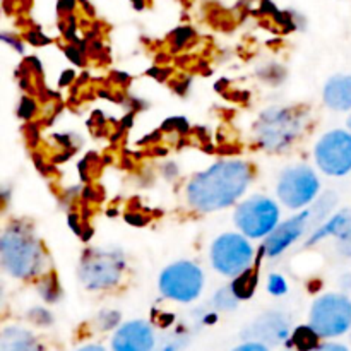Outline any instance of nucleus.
Returning a JSON list of instances; mask_svg holds the SVG:
<instances>
[{
    "label": "nucleus",
    "mask_w": 351,
    "mask_h": 351,
    "mask_svg": "<svg viewBox=\"0 0 351 351\" xmlns=\"http://www.w3.org/2000/svg\"><path fill=\"white\" fill-rule=\"evenodd\" d=\"M2 267L14 278L27 280L38 276L43 269V249L33 230L26 225L14 223L3 230L0 239Z\"/></svg>",
    "instance_id": "obj_2"
},
{
    "label": "nucleus",
    "mask_w": 351,
    "mask_h": 351,
    "mask_svg": "<svg viewBox=\"0 0 351 351\" xmlns=\"http://www.w3.org/2000/svg\"><path fill=\"white\" fill-rule=\"evenodd\" d=\"M315 163L329 177H345L351 171V132L336 129L326 132L314 149Z\"/></svg>",
    "instance_id": "obj_10"
},
{
    "label": "nucleus",
    "mask_w": 351,
    "mask_h": 351,
    "mask_svg": "<svg viewBox=\"0 0 351 351\" xmlns=\"http://www.w3.org/2000/svg\"><path fill=\"white\" fill-rule=\"evenodd\" d=\"M0 351H43L34 336L21 328H7L0 339Z\"/></svg>",
    "instance_id": "obj_16"
},
{
    "label": "nucleus",
    "mask_w": 351,
    "mask_h": 351,
    "mask_svg": "<svg viewBox=\"0 0 351 351\" xmlns=\"http://www.w3.org/2000/svg\"><path fill=\"white\" fill-rule=\"evenodd\" d=\"M319 338L321 336L312 326H300L291 336V345L297 346L298 351H314L319 348Z\"/></svg>",
    "instance_id": "obj_19"
},
{
    "label": "nucleus",
    "mask_w": 351,
    "mask_h": 351,
    "mask_svg": "<svg viewBox=\"0 0 351 351\" xmlns=\"http://www.w3.org/2000/svg\"><path fill=\"white\" fill-rule=\"evenodd\" d=\"M338 204V195L335 192H326L322 194V197L315 202L311 208V228L312 232L317 230L322 223H326L329 219V215L332 213V209Z\"/></svg>",
    "instance_id": "obj_17"
},
{
    "label": "nucleus",
    "mask_w": 351,
    "mask_h": 351,
    "mask_svg": "<svg viewBox=\"0 0 351 351\" xmlns=\"http://www.w3.org/2000/svg\"><path fill=\"white\" fill-rule=\"evenodd\" d=\"M99 321H101V328L103 329H112L115 328L117 324H119L120 321V314L119 312H103L101 317H99Z\"/></svg>",
    "instance_id": "obj_23"
},
{
    "label": "nucleus",
    "mask_w": 351,
    "mask_h": 351,
    "mask_svg": "<svg viewBox=\"0 0 351 351\" xmlns=\"http://www.w3.org/2000/svg\"><path fill=\"white\" fill-rule=\"evenodd\" d=\"M40 293L43 295V298L47 302H55L58 300V295H60V290H58L57 280L53 276L45 278L40 283Z\"/></svg>",
    "instance_id": "obj_21"
},
{
    "label": "nucleus",
    "mask_w": 351,
    "mask_h": 351,
    "mask_svg": "<svg viewBox=\"0 0 351 351\" xmlns=\"http://www.w3.org/2000/svg\"><path fill=\"white\" fill-rule=\"evenodd\" d=\"M77 351H105V348H101L99 345H88V346H84V348H81Z\"/></svg>",
    "instance_id": "obj_30"
},
{
    "label": "nucleus",
    "mask_w": 351,
    "mask_h": 351,
    "mask_svg": "<svg viewBox=\"0 0 351 351\" xmlns=\"http://www.w3.org/2000/svg\"><path fill=\"white\" fill-rule=\"evenodd\" d=\"M304 120L300 113L290 108H273L263 112L256 122V139L264 149L280 151L290 149L293 141L300 136Z\"/></svg>",
    "instance_id": "obj_3"
},
{
    "label": "nucleus",
    "mask_w": 351,
    "mask_h": 351,
    "mask_svg": "<svg viewBox=\"0 0 351 351\" xmlns=\"http://www.w3.org/2000/svg\"><path fill=\"white\" fill-rule=\"evenodd\" d=\"M338 252L341 254L343 257H351V235L345 237V239L338 240Z\"/></svg>",
    "instance_id": "obj_25"
},
{
    "label": "nucleus",
    "mask_w": 351,
    "mask_h": 351,
    "mask_svg": "<svg viewBox=\"0 0 351 351\" xmlns=\"http://www.w3.org/2000/svg\"><path fill=\"white\" fill-rule=\"evenodd\" d=\"M252 178L250 167L242 160H223L195 175L187 185V201L201 213L230 208L245 194Z\"/></svg>",
    "instance_id": "obj_1"
},
{
    "label": "nucleus",
    "mask_w": 351,
    "mask_h": 351,
    "mask_svg": "<svg viewBox=\"0 0 351 351\" xmlns=\"http://www.w3.org/2000/svg\"><path fill=\"white\" fill-rule=\"evenodd\" d=\"M33 112H34V103L31 101V99L24 98L23 103H21V108H19L21 117H24V119H29V117L33 115Z\"/></svg>",
    "instance_id": "obj_27"
},
{
    "label": "nucleus",
    "mask_w": 351,
    "mask_h": 351,
    "mask_svg": "<svg viewBox=\"0 0 351 351\" xmlns=\"http://www.w3.org/2000/svg\"><path fill=\"white\" fill-rule=\"evenodd\" d=\"M346 125H348V130L351 132V115L348 117V122H346Z\"/></svg>",
    "instance_id": "obj_31"
},
{
    "label": "nucleus",
    "mask_w": 351,
    "mask_h": 351,
    "mask_svg": "<svg viewBox=\"0 0 351 351\" xmlns=\"http://www.w3.org/2000/svg\"><path fill=\"white\" fill-rule=\"evenodd\" d=\"M311 326L321 338H336L351 328V300L346 295L328 293L314 302Z\"/></svg>",
    "instance_id": "obj_6"
},
{
    "label": "nucleus",
    "mask_w": 351,
    "mask_h": 351,
    "mask_svg": "<svg viewBox=\"0 0 351 351\" xmlns=\"http://www.w3.org/2000/svg\"><path fill=\"white\" fill-rule=\"evenodd\" d=\"M204 273L191 261H178L165 267L160 274V291L177 302H192L201 295Z\"/></svg>",
    "instance_id": "obj_8"
},
{
    "label": "nucleus",
    "mask_w": 351,
    "mask_h": 351,
    "mask_svg": "<svg viewBox=\"0 0 351 351\" xmlns=\"http://www.w3.org/2000/svg\"><path fill=\"white\" fill-rule=\"evenodd\" d=\"M256 287H257V271L250 269V267L247 271H243L242 274H239L232 283V288L233 291H235L239 300H249V298L254 295V291H256Z\"/></svg>",
    "instance_id": "obj_18"
},
{
    "label": "nucleus",
    "mask_w": 351,
    "mask_h": 351,
    "mask_svg": "<svg viewBox=\"0 0 351 351\" xmlns=\"http://www.w3.org/2000/svg\"><path fill=\"white\" fill-rule=\"evenodd\" d=\"M233 219L247 239H266L280 225V208L266 195H252L237 206Z\"/></svg>",
    "instance_id": "obj_5"
},
{
    "label": "nucleus",
    "mask_w": 351,
    "mask_h": 351,
    "mask_svg": "<svg viewBox=\"0 0 351 351\" xmlns=\"http://www.w3.org/2000/svg\"><path fill=\"white\" fill-rule=\"evenodd\" d=\"M29 317L36 324H50L51 322V315L47 311H43V308H34V311H31Z\"/></svg>",
    "instance_id": "obj_24"
},
{
    "label": "nucleus",
    "mask_w": 351,
    "mask_h": 351,
    "mask_svg": "<svg viewBox=\"0 0 351 351\" xmlns=\"http://www.w3.org/2000/svg\"><path fill=\"white\" fill-rule=\"evenodd\" d=\"M249 336L264 345H280L290 336V321L281 312H266L250 326Z\"/></svg>",
    "instance_id": "obj_13"
},
{
    "label": "nucleus",
    "mask_w": 351,
    "mask_h": 351,
    "mask_svg": "<svg viewBox=\"0 0 351 351\" xmlns=\"http://www.w3.org/2000/svg\"><path fill=\"white\" fill-rule=\"evenodd\" d=\"M307 230H311V208L280 223L264 240V252L267 257H278L288 247L293 245Z\"/></svg>",
    "instance_id": "obj_11"
},
{
    "label": "nucleus",
    "mask_w": 351,
    "mask_h": 351,
    "mask_svg": "<svg viewBox=\"0 0 351 351\" xmlns=\"http://www.w3.org/2000/svg\"><path fill=\"white\" fill-rule=\"evenodd\" d=\"M315 351H350V350L346 348V346H343V345H336V343H329V345L319 346V348L315 350Z\"/></svg>",
    "instance_id": "obj_28"
},
{
    "label": "nucleus",
    "mask_w": 351,
    "mask_h": 351,
    "mask_svg": "<svg viewBox=\"0 0 351 351\" xmlns=\"http://www.w3.org/2000/svg\"><path fill=\"white\" fill-rule=\"evenodd\" d=\"M233 351H267V348L264 343L250 341V343H245V345H240L239 348H235Z\"/></svg>",
    "instance_id": "obj_26"
},
{
    "label": "nucleus",
    "mask_w": 351,
    "mask_h": 351,
    "mask_svg": "<svg viewBox=\"0 0 351 351\" xmlns=\"http://www.w3.org/2000/svg\"><path fill=\"white\" fill-rule=\"evenodd\" d=\"M239 298H237L235 291H233L232 285L230 287H225L221 288V290H218L215 293V297H213V305H215L218 311H233V308L237 307V304H239Z\"/></svg>",
    "instance_id": "obj_20"
},
{
    "label": "nucleus",
    "mask_w": 351,
    "mask_h": 351,
    "mask_svg": "<svg viewBox=\"0 0 351 351\" xmlns=\"http://www.w3.org/2000/svg\"><path fill=\"white\" fill-rule=\"evenodd\" d=\"M113 351H151L154 348V332L144 321L123 324L112 341Z\"/></svg>",
    "instance_id": "obj_12"
},
{
    "label": "nucleus",
    "mask_w": 351,
    "mask_h": 351,
    "mask_svg": "<svg viewBox=\"0 0 351 351\" xmlns=\"http://www.w3.org/2000/svg\"><path fill=\"white\" fill-rule=\"evenodd\" d=\"M321 182L315 171L307 165L287 168L278 180V197L288 209H302L317 197Z\"/></svg>",
    "instance_id": "obj_9"
},
{
    "label": "nucleus",
    "mask_w": 351,
    "mask_h": 351,
    "mask_svg": "<svg viewBox=\"0 0 351 351\" xmlns=\"http://www.w3.org/2000/svg\"><path fill=\"white\" fill-rule=\"evenodd\" d=\"M348 235H351V208H345L332 215L328 221L322 223L317 230L312 232V235L307 240V247H312L314 243L321 242L328 237H335L339 240Z\"/></svg>",
    "instance_id": "obj_15"
},
{
    "label": "nucleus",
    "mask_w": 351,
    "mask_h": 351,
    "mask_svg": "<svg viewBox=\"0 0 351 351\" xmlns=\"http://www.w3.org/2000/svg\"><path fill=\"white\" fill-rule=\"evenodd\" d=\"M341 287L345 288V290H351V273L345 274V276L341 278Z\"/></svg>",
    "instance_id": "obj_29"
},
{
    "label": "nucleus",
    "mask_w": 351,
    "mask_h": 351,
    "mask_svg": "<svg viewBox=\"0 0 351 351\" xmlns=\"http://www.w3.org/2000/svg\"><path fill=\"white\" fill-rule=\"evenodd\" d=\"M254 249L247 237L240 233H223L211 245V264L219 274L237 278L250 267Z\"/></svg>",
    "instance_id": "obj_7"
},
{
    "label": "nucleus",
    "mask_w": 351,
    "mask_h": 351,
    "mask_svg": "<svg viewBox=\"0 0 351 351\" xmlns=\"http://www.w3.org/2000/svg\"><path fill=\"white\" fill-rule=\"evenodd\" d=\"M322 98L326 106L335 112H351V75H335L329 79Z\"/></svg>",
    "instance_id": "obj_14"
},
{
    "label": "nucleus",
    "mask_w": 351,
    "mask_h": 351,
    "mask_svg": "<svg viewBox=\"0 0 351 351\" xmlns=\"http://www.w3.org/2000/svg\"><path fill=\"white\" fill-rule=\"evenodd\" d=\"M267 291L274 297H281L288 291V285L285 281V278L281 274H271L269 280H267Z\"/></svg>",
    "instance_id": "obj_22"
},
{
    "label": "nucleus",
    "mask_w": 351,
    "mask_h": 351,
    "mask_svg": "<svg viewBox=\"0 0 351 351\" xmlns=\"http://www.w3.org/2000/svg\"><path fill=\"white\" fill-rule=\"evenodd\" d=\"M125 269L123 254L115 249H88L79 263V280L88 290L115 287Z\"/></svg>",
    "instance_id": "obj_4"
}]
</instances>
